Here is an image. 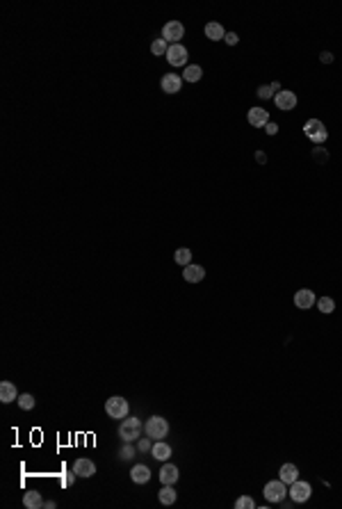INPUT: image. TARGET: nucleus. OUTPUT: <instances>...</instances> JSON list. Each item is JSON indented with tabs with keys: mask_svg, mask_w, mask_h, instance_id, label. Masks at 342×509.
Here are the masks:
<instances>
[{
	"mask_svg": "<svg viewBox=\"0 0 342 509\" xmlns=\"http://www.w3.org/2000/svg\"><path fill=\"white\" fill-rule=\"evenodd\" d=\"M280 92V85L278 83H272V85H262V87H258V96L262 98H272V96H276V94Z\"/></svg>",
	"mask_w": 342,
	"mask_h": 509,
	"instance_id": "393cba45",
	"label": "nucleus"
},
{
	"mask_svg": "<svg viewBox=\"0 0 342 509\" xmlns=\"http://www.w3.org/2000/svg\"><path fill=\"white\" fill-rule=\"evenodd\" d=\"M44 507H46V509H55V502H52V500H48V502H44Z\"/></svg>",
	"mask_w": 342,
	"mask_h": 509,
	"instance_id": "4c0bfd02",
	"label": "nucleus"
},
{
	"mask_svg": "<svg viewBox=\"0 0 342 509\" xmlns=\"http://www.w3.org/2000/svg\"><path fill=\"white\" fill-rule=\"evenodd\" d=\"M76 477H78V475L73 473V470H71V473H66V475H64V477H62V486H73V482H76Z\"/></svg>",
	"mask_w": 342,
	"mask_h": 509,
	"instance_id": "72a5a7b5",
	"label": "nucleus"
},
{
	"mask_svg": "<svg viewBox=\"0 0 342 509\" xmlns=\"http://www.w3.org/2000/svg\"><path fill=\"white\" fill-rule=\"evenodd\" d=\"M150 454H153V459H158V461H166V459L171 457V445L164 441H156L153 447H150Z\"/></svg>",
	"mask_w": 342,
	"mask_h": 509,
	"instance_id": "aec40b11",
	"label": "nucleus"
},
{
	"mask_svg": "<svg viewBox=\"0 0 342 509\" xmlns=\"http://www.w3.org/2000/svg\"><path fill=\"white\" fill-rule=\"evenodd\" d=\"M224 42L228 44V46H238V42H240V37L235 35V32H226V37H224Z\"/></svg>",
	"mask_w": 342,
	"mask_h": 509,
	"instance_id": "473e14b6",
	"label": "nucleus"
},
{
	"mask_svg": "<svg viewBox=\"0 0 342 509\" xmlns=\"http://www.w3.org/2000/svg\"><path fill=\"white\" fill-rule=\"evenodd\" d=\"M304 133H306V137L310 139L312 144H324L328 139V130H326V126L322 124L320 119H308L306 124H304Z\"/></svg>",
	"mask_w": 342,
	"mask_h": 509,
	"instance_id": "f03ea898",
	"label": "nucleus"
},
{
	"mask_svg": "<svg viewBox=\"0 0 342 509\" xmlns=\"http://www.w3.org/2000/svg\"><path fill=\"white\" fill-rule=\"evenodd\" d=\"M182 35H185V26H182L180 21H169L164 28H162V39H164L166 44H180Z\"/></svg>",
	"mask_w": 342,
	"mask_h": 509,
	"instance_id": "423d86ee",
	"label": "nucleus"
},
{
	"mask_svg": "<svg viewBox=\"0 0 342 509\" xmlns=\"http://www.w3.org/2000/svg\"><path fill=\"white\" fill-rule=\"evenodd\" d=\"M182 279H185L187 283H201L203 279H206V270H203L201 265H194V263H190V265L182 270Z\"/></svg>",
	"mask_w": 342,
	"mask_h": 509,
	"instance_id": "4468645a",
	"label": "nucleus"
},
{
	"mask_svg": "<svg viewBox=\"0 0 342 509\" xmlns=\"http://www.w3.org/2000/svg\"><path fill=\"white\" fill-rule=\"evenodd\" d=\"M23 504H26L28 509H39V507H44L42 493H39V491H28V493L23 495Z\"/></svg>",
	"mask_w": 342,
	"mask_h": 509,
	"instance_id": "4be33fe9",
	"label": "nucleus"
},
{
	"mask_svg": "<svg viewBox=\"0 0 342 509\" xmlns=\"http://www.w3.org/2000/svg\"><path fill=\"white\" fill-rule=\"evenodd\" d=\"M160 87L164 94H178L182 87V76H178V73H164L160 80Z\"/></svg>",
	"mask_w": 342,
	"mask_h": 509,
	"instance_id": "9d476101",
	"label": "nucleus"
},
{
	"mask_svg": "<svg viewBox=\"0 0 342 509\" xmlns=\"http://www.w3.org/2000/svg\"><path fill=\"white\" fill-rule=\"evenodd\" d=\"M256 162H258V165H264V162H267V155H264V151H256Z\"/></svg>",
	"mask_w": 342,
	"mask_h": 509,
	"instance_id": "e433bc0d",
	"label": "nucleus"
},
{
	"mask_svg": "<svg viewBox=\"0 0 342 509\" xmlns=\"http://www.w3.org/2000/svg\"><path fill=\"white\" fill-rule=\"evenodd\" d=\"M144 432L148 438L160 441V438H164L166 434H169V420L162 416H150L148 420L144 422Z\"/></svg>",
	"mask_w": 342,
	"mask_h": 509,
	"instance_id": "f257e3e1",
	"label": "nucleus"
},
{
	"mask_svg": "<svg viewBox=\"0 0 342 509\" xmlns=\"http://www.w3.org/2000/svg\"><path fill=\"white\" fill-rule=\"evenodd\" d=\"M312 158H315L317 162H320V165H324V162L328 160V153H326L324 149H322V146H315V151H312Z\"/></svg>",
	"mask_w": 342,
	"mask_h": 509,
	"instance_id": "7c9ffc66",
	"label": "nucleus"
},
{
	"mask_svg": "<svg viewBox=\"0 0 342 509\" xmlns=\"http://www.w3.org/2000/svg\"><path fill=\"white\" fill-rule=\"evenodd\" d=\"M201 78H203V69L198 67V64H190V67H185L182 80H187V83H198Z\"/></svg>",
	"mask_w": 342,
	"mask_h": 509,
	"instance_id": "5701e85b",
	"label": "nucleus"
},
{
	"mask_svg": "<svg viewBox=\"0 0 342 509\" xmlns=\"http://www.w3.org/2000/svg\"><path fill=\"white\" fill-rule=\"evenodd\" d=\"M315 302H317L315 293H312V290H308V288H301V290H296V293H294V306H296V309H301V311H308Z\"/></svg>",
	"mask_w": 342,
	"mask_h": 509,
	"instance_id": "ddd939ff",
	"label": "nucleus"
},
{
	"mask_svg": "<svg viewBox=\"0 0 342 509\" xmlns=\"http://www.w3.org/2000/svg\"><path fill=\"white\" fill-rule=\"evenodd\" d=\"M187 57H190V53H187V48L182 44H171L169 51H166V62L171 67H185Z\"/></svg>",
	"mask_w": 342,
	"mask_h": 509,
	"instance_id": "0eeeda50",
	"label": "nucleus"
},
{
	"mask_svg": "<svg viewBox=\"0 0 342 509\" xmlns=\"http://www.w3.org/2000/svg\"><path fill=\"white\" fill-rule=\"evenodd\" d=\"M158 500H160V504H164V507H171V504L178 500V493L176 488H174V484H164V486L158 491Z\"/></svg>",
	"mask_w": 342,
	"mask_h": 509,
	"instance_id": "f3484780",
	"label": "nucleus"
},
{
	"mask_svg": "<svg viewBox=\"0 0 342 509\" xmlns=\"http://www.w3.org/2000/svg\"><path fill=\"white\" fill-rule=\"evenodd\" d=\"M178 477H180V470H178V466H174V463H164V466L160 468V482L162 484H176Z\"/></svg>",
	"mask_w": 342,
	"mask_h": 509,
	"instance_id": "dca6fc26",
	"label": "nucleus"
},
{
	"mask_svg": "<svg viewBox=\"0 0 342 509\" xmlns=\"http://www.w3.org/2000/svg\"><path fill=\"white\" fill-rule=\"evenodd\" d=\"M310 495H312V488H310V484H308V482H304V479H296V482L290 484V498L294 500L296 504L306 502Z\"/></svg>",
	"mask_w": 342,
	"mask_h": 509,
	"instance_id": "6e6552de",
	"label": "nucleus"
},
{
	"mask_svg": "<svg viewBox=\"0 0 342 509\" xmlns=\"http://www.w3.org/2000/svg\"><path fill=\"white\" fill-rule=\"evenodd\" d=\"M18 406H21L23 411H30V409H34V397L30 395V393H23V395H18Z\"/></svg>",
	"mask_w": 342,
	"mask_h": 509,
	"instance_id": "cd10ccee",
	"label": "nucleus"
},
{
	"mask_svg": "<svg viewBox=\"0 0 342 509\" xmlns=\"http://www.w3.org/2000/svg\"><path fill=\"white\" fill-rule=\"evenodd\" d=\"M262 493H264V498H267V502L278 504L280 500H283L285 495H288V484L280 482V479H272V482L264 484Z\"/></svg>",
	"mask_w": 342,
	"mask_h": 509,
	"instance_id": "39448f33",
	"label": "nucleus"
},
{
	"mask_svg": "<svg viewBox=\"0 0 342 509\" xmlns=\"http://www.w3.org/2000/svg\"><path fill=\"white\" fill-rule=\"evenodd\" d=\"M206 37L210 39V42H222L224 37H226V30H224L222 23H208L206 26Z\"/></svg>",
	"mask_w": 342,
	"mask_h": 509,
	"instance_id": "412c9836",
	"label": "nucleus"
},
{
	"mask_svg": "<svg viewBox=\"0 0 342 509\" xmlns=\"http://www.w3.org/2000/svg\"><path fill=\"white\" fill-rule=\"evenodd\" d=\"M135 452H137V450H135V447H132V445H130V443H124V447H121L119 457L124 459V461H130V459L135 457Z\"/></svg>",
	"mask_w": 342,
	"mask_h": 509,
	"instance_id": "c756f323",
	"label": "nucleus"
},
{
	"mask_svg": "<svg viewBox=\"0 0 342 509\" xmlns=\"http://www.w3.org/2000/svg\"><path fill=\"white\" fill-rule=\"evenodd\" d=\"M119 436L124 438V443H132L142 436V422L137 418H124V422L119 425Z\"/></svg>",
	"mask_w": 342,
	"mask_h": 509,
	"instance_id": "20e7f679",
	"label": "nucleus"
},
{
	"mask_svg": "<svg viewBox=\"0 0 342 509\" xmlns=\"http://www.w3.org/2000/svg\"><path fill=\"white\" fill-rule=\"evenodd\" d=\"M320 62H322V64H331V62H333V53H328V51L320 53Z\"/></svg>",
	"mask_w": 342,
	"mask_h": 509,
	"instance_id": "f704fd0d",
	"label": "nucleus"
},
{
	"mask_svg": "<svg viewBox=\"0 0 342 509\" xmlns=\"http://www.w3.org/2000/svg\"><path fill=\"white\" fill-rule=\"evenodd\" d=\"M18 400V391H16V384L12 381H2L0 384V402L2 404H12V402Z\"/></svg>",
	"mask_w": 342,
	"mask_h": 509,
	"instance_id": "2eb2a0df",
	"label": "nucleus"
},
{
	"mask_svg": "<svg viewBox=\"0 0 342 509\" xmlns=\"http://www.w3.org/2000/svg\"><path fill=\"white\" fill-rule=\"evenodd\" d=\"M73 473L78 475V477H94L96 475V463L92 461V459H76V463H73Z\"/></svg>",
	"mask_w": 342,
	"mask_h": 509,
	"instance_id": "9b49d317",
	"label": "nucleus"
},
{
	"mask_svg": "<svg viewBox=\"0 0 342 509\" xmlns=\"http://www.w3.org/2000/svg\"><path fill=\"white\" fill-rule=\"evenodd\" d=\"M150 441H153V438H142L140 445H137V450H140V452H148L150 447H153V443Z\"/></svg>",
	"mask_w": 342,
	"mask_h": 509,
	"instance_id": "2f4dec72",
	"label": "nucleus"
},
{
	"mask_svg": "<svg viewBox=\"0 0 342 509\" xmlns=\"http://www.w3.org/2000/svg\"><path fill=\"white\" fill-rule=\"evenodd\" d=\"M256 502L251 495H240L238 500H235V509H254Z\"/></svg>",
	"mask_w": 342,
	"mask_h": 509,
	"instance_id": "c85d7f7f",
	"label": "nucleus"
},
{
	"mask_svg": "<svg viewBox=\"0 0 342 509\" xmlns=\"http://www.w3.org/2000/svg\"><path fill=\"white\" fill-rule=\"evenodd\" d=\"M128 411H130V404H128L126 397L114 395V397H110V400L105 402V413H108L110 418H114V420H124V418H128Z\"/></svg>",
	"mask_w": 342,
	"mask_h": 509,
	"instance_id": "7ed1b4c3",
	"label": "nucleus"
},
{
	"mask_svg": "<svg viewBox=\"0 0 342 509\" xmlns=\"http://www.w3.org/2000/svg\"><path fill=\"white\" fill-rule=\"evenodd\" d=\"M296 101H299V98H296V94L290 92V89H280V92L274 96L276 108L283 110V112H290V110H294V108H296Z\"/></svg>",
	"mask_w": 342,
	"mask_h": 509,
	"instance_id": "1a4fd4ad",
	"label": "nucleus"
},
{
	"mask_svg": "<svg viewBox=\"0 0 342 509\" xmlns=\"http://www.w3.org/2000/svg\"><path fill=\"white\" fill-rule=\"evenodd\" d=\"M317 309H320L324 315H331L333 311H336V302H333L331 297H322L320 302H317Z\"/></svg>",
	"mask_w": 342,
	"mask_h": 509,
	"instance_id": "bb28decb",
	"label": "nucleus"
},
{
	"mask_svg": "<svg viewBox=\"0 0 342 509\" xmlns=\"http://www.w3.org/2000/svg\"><path fill=\"white\" fill-rule=\"evenodd\" d=\"M174 261H176L178 265H182V268H187V265L192 263V251H190L187 247L176 249V253H174Z\"/></svg>",
	"mask_w": 342,
	"mask_h": 509,
	"instance_id": "b1692460",
	"label": "nucleus"
},
{
	"mask_svg": "<svg viewBox=\"0 0 342 509\" xmlns=\"http://www.w3.org/2000/svg\"><path fill=\"white\" fill-rule=\"evenodd\" d=\"M166 51H169V44L164 42V39H162V37H158L156 42L150 44V53H153V55H166Z\"/></svg>",
	"mask_w": 342,
	"mask_h": 509,
	"instance_id": "a878e982",
	"label": "nucleus"
},
{
	"mask_svg": "<svg viewBox=\"0 0 342 509\" xmlns=\"http://www.w3.org/2000/svg\"><path fill=\"white\" fill-rule=\"evenodd\" d=\"M246 119H249V124L254 126V128H264V126L270 124V112L262 108H251L249 112H246Z\"/></svg>",
	"mask_w": 342,
	"mask_h": 509,
	"instance_id": "f8f14e48",
	"label": "nucleus"
},
{
	"mask_svg": "<svg viewBox=\"0 0 342 509\" xmlns=\"http://www.w3.org/2000/svg\"><path fill=\"white\" fill-rule=\"evenodd\" d=\"M130 477H132L135 484H148L150 482V468L144 466V463H137V466H132V470H130Z\"/></svg>",
	"mask_w": 342,
	"mask_h": 509,
	"instance_id": "a211bd4d",
	"label": "nucleus"
},
{
	"mask_svg": "<svg viewBox=\"0 0 342 509\" xmlns=\"http://www.w3.org/2000/svg\"><path fill=\"white\" fill-rule=\"evenodd\" d=\"M264 133H267V135H276V133H278V124H274V121H270V124L264 126Z\"/></svg>",
	"mask_w": 342,
	"mask_h": 509,
	"instance_id": "c9c22d12",
	"label": "nucleus"
},
{
	"mask_svg": "<svg viewBox=\"0 0 342 509\" xmlns=\"http://www.w3.org/2000/svg\"><path fill=\"white\" fill-rule=\"evenodd\" d=\"M278 479L280 482H285V484L296 482V479H299V468H296L294 463H283L280 470H278Z\"/></svg>",
	"mask_w": 342,
	"mask_h": 509,
	"instance_id": "6ab92c4d",
	"label": "nucleus"
}]
</instances>
